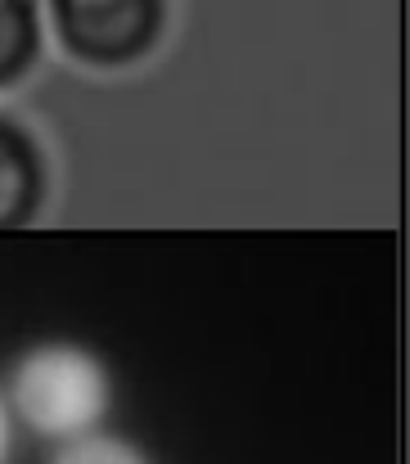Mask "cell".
Here are the masks:
<instances>
[{"label": "cell", "instance_id": "6da1fadb", "mask_svg": "<svg viewBox=\"0 0 410 464\" xmlns=\"http://www.w3.org/2000/svg\"><path fill=\"white\" fill-rule=\"evenodd\" d=\"M9 415L45 442H73L104 424L113 406V379L91 347L41 343L9 370Z\"/></svg>", "mask_w": 410, "mask_h": 464}, {"label": "cell", "instance_id": "7a4b0ae2", "mask_svg": "<svg viewBox=\"0 0 410 464\" xmlns=\"http://www.w3.org/2000/svg\"><path fill=\"white\" fill-rule=\"evenodd\" d=\"M41 9L54 45L91 72L144 63L171 27V0H41Z\"/></svg>", "mask_w": 410, "mask_h": 464}, {"label": "cell", "instance_id": "3957f363", "mask_svg": "<svg viewBox=\"0 0 410 464\" xmlns=\"http://www.w3.org/2000/svg\"><path fill=\"white\" fill-rule=\"evenodd\" d=\"M50 185L54 171L41 136L27 122L0 113V230L32 226L50 203Z\"/></svg>", "mask_w": 410, "mask_h": 464}, {"label": "cell", "instance_id": "277c9868", "mask_svg": "<svg viewBox=\"0 0 410 464\" xmlns=\"http://www.w3.org/2000/svg\"><path fill=\"white\" fill-rule=\"evenodd\" d=\"M45 50L41 0H0V91H14L32 77Z\"/></svg>", "mask_w": 410, "mask_h": 464}, {"label": "cell", "instance_id": "5b68a950", "mask_svg": "<svg viewBox=\"0 0 410 464\" xmlns=\"http://www.w3.org/2000/svg\"><path fill=\"white\" fill-rule=\"evenodd\" d=\"M50 464H153L136 442L118 438V433H86V438H73L54 451Z\"/></svg>", "mask_w": 410, "mask_h": 464}, {"label": "cell", "instance_id": "8992f818", "mask_svg": "<svg viewBox=\"0 0 410 464\" xmlns=\"http://www.w3.org/2000/svg\"><path fill=\"white\" fill-rule=\"evenodd\" d=\"M9 447H14V415H9V401L0 392V464L9 460Z\"/></svg>", "mask_w": 410, "mask_h": 464}]
</instances>
